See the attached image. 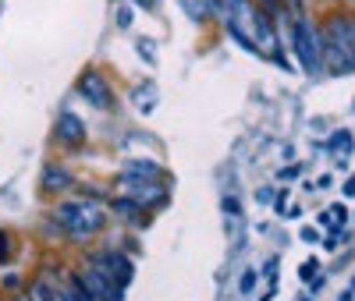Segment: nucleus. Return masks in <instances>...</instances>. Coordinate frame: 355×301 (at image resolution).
<instances>
[{"instance_id": "1", "label": "nucleus", "mask_w": 355, "mask_h": 301, "mask_svg": "<svg viewBox=\"0 0 355 301\" xmlns=\"http://www.w3.org/2000/svg\"><path fill=\"white\" fill-rule=\"evenodd\" d=\"M53 217H57V224H64L71 230V237H93L107 224V217L89 202H61L53 209Z\"/></svg>"}, {"instance_id": "2", "label": "nucleus", "mask_w": 355, "mask_h": 301, "mask_svg": "<svg viewBox=\"0 0 355 301\" xmlns=\"http://www.w3.org/2000/svg\"><path fill=\"white\" fill-rule=\"evenodd\" d=\"M291 43H295V53H299L302 68L316 75L323 68V50H320V33L306 21V15H295L291 18Z\"/></svg>"}, {"instance_id": "3", "label": "nucleus", "mask_w": 355, "mask_h": 301, "mask_svg": "<svg viewBox=\"0 0 355 301\" xmlns=\"http://www.w3.org/2000/svg\"><path fill=\"white\" fill-rule=\"evenodd\" d=\"M78 96H82L85 103H93L96 110H114V107H117L114 89H110V82H107L100 71H85V75L78 78Z\"/></svg>"}, {"instance_id": "4", "label": "nucleus", "mask_w": 355, "mask_h": 301, "mask_svg": "<svg viewBox=\"0 0 355 301\" xmlns=\"http://www.w3.org/2000/svg\"><path fill=\"white\" fill-rule=\"evenodd\" d=\"M121 185H125L128 199H135L139 206H160V202H167V188L153 185V181H139V177L125 174V177H121Z\"/></svg>"}, {"instance_id": "5", "label": "nucleus", "mask_w": 355, "mask_h": 301, "mask_svg": "<svg viewBox=\"0 0 355 301\" xmlns=\"http://www.w3.org/2000/svg\"><path fill=\"white\" fill-rule=\"evenodd\" d=\"M93 269H100V273L114 284V277L121 280V284H128L132 280V262L121 255V252H100L96 259H93Z\"/></svg>"}, {"instance_id": "6", "label": "nucleus", "mask_w": 355, "mask_h": 301, "mask_svg": "<svg viewBox=\"0 0 355 301\" xmlns=\"http://www.w3.org/2000/svg\"><path fill=\"white\" fill-rule=\"evenodd\" d=\"M57 142H64V145H78V142H85V125L71 113V110H64L61 117H57Z\"/></svg>"}, {"instance_id": "7", "label": "nucleus", "mask_w": 355, "mask_h": 301, "mask_svg": "<svg viewBox=\"0 0 355 301\" xmlns=\"http://www.w3.org/2000/svg\"><path fill=\"white\" fill-rule=\"evenodd\" d=\"M75 185V177L64 170V167H46V174H43V188L46 192H64V188H71Z\"/></svg>"}, {"instance_id": "8", "label": "nucleus", "mask_w": 355, "mask_h": 301, "mask_svg": "<svg viewBox=\"0 0 355 301\" xmlns=\"http://www.w3.org/2000/svg\"><path fill=\"white\" fill-rule=\"evenodd\" d=\"M110 209H114V213H121V220H146V213L139 209L135 199H110Z\"/></svg>"}, {"instance_id": "9", "label": "nucleus", "mask_w": 355, "mask_h": 301, "mask_svg": "<svg viewBox=\"0 0 355 301\" xmlns=\"http://www.w3.org/2000/svg\"><path fill=\"white\" fill-rule=\"evenodd\" d=\"M61 294H64V301H96L93 294H89V287H85L78 277H71V280L61 287Z\"/></svg>"}, {"instance_id": "10", "label": "nucleus", "mask_w": 355, "mask_h": 301, "mask_svg": "<svg viewBox=\"0 0 355 301\" xmlns=\"http://www.w3.org/2000/svg\"><path fill=\"white\" fill-rule=\"evenodd\" d=\"M125 174H132V177H164V170L157 163H150V160H132L125 167Z\"/></svg>"}, {"instance_id": "11", "label": "nucleus", "mask_w": 355, "mask_h": 301, "mask_svg": "<svg viewBox=\"0 0 355 301\" xmlns=\"http://www.w3.org/2000/svg\"><path fill=\"white\" fill-rule=\"evenodd\" d=\"M33 301H64V294H61V287H53L50 280H36Z\"/></svg>"}, {"instance_id": "12", "label": "nucleus", "mask_w": 355, "mask_h": 301, "mask_svg": "<svg viewBox=\"0 0 355 301\" xmlns=\"http://www.w3.org/2000/svg\"><path fill=\"white\" fill-rule=\"evenodd\" d=\"M331 149H341V156L352 153V135H348V131H338V135L331 138Z\"/></svg>"}, {"instance_id": "13", "label": "nucleus", "mask_w": 355, "mask_h": 301, "mask_svg": "<svg viewBox=\"0 0 355 301\" xmlns=\"http://www.w3.org/2000/svg\"><path fill=\"white\" fill-rule=\"evenodd\" d=\"M8 259H11V234L0 230V262H8Z\"/></svg>"}, {"instance_id": "14", "label": "nucleus", "mask_w": 355, "mask_h": 301, "mask_svg": "<svg viewBox=\"0 0 355 301\" xmlns=\"http://www.w3.org/2000/svg\"><path fill=\"white\" fill-rule=\"evenodd\" d=\"M224 213H231V220H239V217H242V206H239V199H234V195L224 199Z\"/></svg>"}, {"instance_id": "15", "label": "nucleus", "mask_w": 355, "mask_h": 301, "mask_svg": "<svg viewBox=\"0 0 355 301\" xmlns=\"http://www.w3.org/2000/svg\"><path fill=\"white\" fill-rule=\"evenodd\" d=\"M327 217H331V224H345V220H348V209H345V206H331Z\"/></svg>"}, {"instance_id": "16", "label": "nucleus", "mask_w": 355, "mask_h": 301, "mask_svg": "<svg viewBox=\"0 0 355 301\" xmlns=\"http://www.w3.org/2000/svg\"><path fill=\"white\" fill-rule=\"evenodd\" d=\"M239 287H242V294H249V291L256 287V269H249V273L242 277V284H239Z\"/></svg>"}, {"instance_id": "17", "label": "nucleus", "mask_w": 355, "mask_h": 301, "mask_svg": "<svg viewBox=\"0 0 355 301\" xmlns=\"http://www.w3.org/2000/svg\"><path fill=\"white\" fill-rule=\"evenodd\" d=\"M263 277H266V280H274V277H277V259H266V266H263Z\"/></svg>"}, {"instance_id": "18", "label": "nucleus", "mask_w": 355, "mask_h": 301, "mask_svg": "<svg viewBox=\"0 0 355 301\" xmlns=\"http://www.w3.org/2000/svg\"><path fill=\"white\" fill-rule=\"evenodd\" d=\"M128 25H132V11L121 8V11H117V28H128Z\"/></svg>"}, {"instance_id": "19", "label": "nucleus", "mask_w": 355, "mask_h": 301, "mask_svg": "<svg viewBox=\"0 0 355 301\" xmlns=\"http://www.w3.org/2000/svg\"><path fill=\"white\" fill-rule=\"evenodd\" d=\"M316 259H309V262H302V280H313V273H316Z\"/></svg>"}, {"instance_id": "20", "label": "nucleus", "mask_w": 355, "mask_h": 301, "mask_svg": "<svg viewBox=\"0 0 355 301\" xmlns=\"http://www.w3.org/2000/svg\"><path fill=\"white\" fill-rule=\"evenodd\" d=\"M302 241H320V230L316 227H302Z\"/></svg>"}, {"instance_id": "21", "label": "nucleus", "mask_w": 355, "mask_h": 301, "mask_svg": "<svg viewBox=\"0 0 355 301\" xmlns=\"http://www.w3.org/2000/svg\"><path fill=\"white\" fill-rule=\"evenodd\" d=\"M284 206H288V188L277 195V213H284Z\"/></svg>"}, {"instance_id": "22", "label": "nucleus", "mask_w": 355, "mask_h": 301, "mask_svg": "<svg viewBox=\"0 0 355 301\" xmlns=\"http://www.w3.org/2000/svg\"><path fill=\"white\" fill-rule=\"evenodd\" d=\"M281 177H284V181H291V177H299V167H288V170H281Z\"/></svg>"}, {"instance_id": "23", "label": "nucleus", "mask_w": 355, "mask_h": 301, "mask_svg": "<svg viewBox=\"0 0 355 301\" xmlns=\"http://www.w3.org/2000/svg\"><path fill=\"white\" fill-rule=\"evenodd\" d=\"M135 4H139V8H146V11H150V8H157V0H135Z\"/></svg>"}, {"instance_id": "24", "label": "nucleus", "mask_w": 355, "mask_h": 301, "mask_svg": "<svg viewBox=\"0 0 355 301\" xmlns=\"http://www.w3.org/2000/svg\"><path fill=\"white\" fill-rule=\"evenodd\" d=\"M345 195H355V177H348V185H345Z\"/></svg>"}, {"instance_id": "25", "label": "nucleus", "mask_w": 355, "mask_h": 301, "mask_svg": "<svg viewBox=\"0 0 355 301\" xmlns=\"http://www.w3.org/2000/svg\"><path fill=\"white\" fill-rule=\"evenodd\" d=\"M266 4H270V8H277V0H266Z\"/></svg>"}, {"instance_id": "26", "label": "nucleus", "mask_w": 355, "mask_h": 301, "mask_svg": "<svg viewBox=\"0 0 355 301\" xmlns=\"http://www.w3.org/2000/svg\"><path fill=\"white\" fill-rule=\"evenodd\" d=\"M18 301H33V298H18Z\"/></svg>"}]
</instances>
